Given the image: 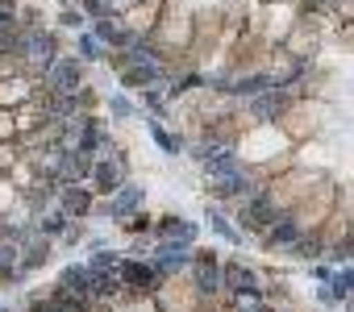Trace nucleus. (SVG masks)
I'll return each instance as SVG.
<instances>
[{
    "label": "nucleus",
    "instance_id": "1",
    "mask_svg": "<svg viewBox=\"0 0 354 312\" xmlns=\"http://www.w3.org/2000/svg\"><path fill=\"white\" fill-rule=\"evenodd\" d=\"M184 262H188V242H162L154 254V271H162V275H175Z\"/></svg>",
    "mask_w": 354,
    "mask_h": 312
},
{
    "label": "nucleus",
    "instance_id": "2",
    "mask_svg": "<svg viewBox=\"0 0 354 312\" xmlns=\"http://www.w3.org/2000/svg\"><path fill=\"white\" fill-rule=\"evenodd\" d=\"M117 275H121V283H129V287H150L154 283V266H146V262H121L117 266Z\"/></svg>",
    "mask_w": 354,
    "mask_h": 312
},
{
    "label": "nucleus",
    "instance_id": "3",
    "mask_svg": "<svg viewBox=\"0 0 354 312\" xmlns=\"http://www.w3.org/2000/svg\"><path fill=\"white\" fill-rule=\"evenodd\" d=\"M50 88H55V92L80 88V67H75V63H50Z\"/></svg>",
    "mask_w": 354,
    "mask_h": 312
},
{
    "label": "nucleus",
    "instance_id": "4",
    "mask_svg": "<svg viewBox=\"0 0 354 312\" xmlns=\"http://www.w3.org/2000/svg\"><path fill=\"white\" fill-rule=\"evenodd\" d=\"M196 287H201V291H217V287H221V271H217L213 254H201V266H196Z\"/></svg>",
    "mask_w": 354,
    "mask_h": 312
},
{
    "label": "nucleus",
    "instance_id": "5",
    "mask_svg": "<svg viewBox=\"0 0 354 312\" xmlns=\"http://www.w3.org/2000/svg\"><path fill=\"white\" fill-rule=\"evenodd\" d=\"M158 233H162V237H171V242H192V233H196V229H192L188 221H180V217H162V221H158Z\"/></svg>",
    "mask_w": 354,
    "mask_h": 312
},
{
    "label": "nucleus",
    "instance_id": "6",
    "mask_svg": "<svg viewBox=\"0 0 354 312\" xmlns=\"http://www.w3.org/2000/svg\"><path fill=\"white\" fill-rule=\"evenodd\" d=\"M142 196H146L142 188H121V196H117V200L109 204V213H113V217H129V213H133V208L142 204Z\"/></svg>",
    "mask_w": 354,
    "mask_h": 312
},
{
    "label": "nucleus",
    "instance_id": "7",
    "mask_svg": "<svg viewBox=\"0 0 354 312\" xmlns=\"http://www.w3.org/2000/svg\"><path fill=\"white\" fill-rule=\"evenodd\" d=\"M225 283H230V287H238L242 295H259V279H254L246 266H230V271H225Z\"/></svg>",
    "mask_w": 354,
    "mask_h": 312
},
{
    "label": "nucleus",
    "instance_id": "8",
    "mask_svg": "<svg viewBox=\"0 0 354 312\" xmlns=\"http://www.w3.org/2000/svg\"><path fill=\"white\" fill-rule=\"evenodd\" d=\"M92 175H96V188H100V192H117V184H121V163H100Z\"/></svg>",
    "mask_w": 354,
    "mask_h": 312
},
{
    "label": "nucleus",
    "instance_id": "9",
    "mask_svg": "<svg viewBox=\"0 0 354 312\" xmlns=\"http://www.w3.org/2000/svg\"><path fill=\"white\" fill-rule=\"evenodd\" d=\"M26 50H30V55H38V59H34L38 67H50V63H55V46H50V38H46V34H34Z\"/></svg>",
    "mask_w": 354,
    "mask_h": 312
},
{
    "label": "nucleus",
    "instance_id": "10",
    "mask_svg": "<svg viewBox=\"0 0 354 312\" xmlns=\"http://www.w3.org/2000/svg\"><path fill=\"white\" fill-rule=\"evenodd\" d=\"M150 79H158V67H154V63H138V67L125 71V84H129V88H142V84H150Z\"/></svg>",
    "mask_w": 354,
    "mask_h": 312
},
{
    "label": "nucleus",
    "instance_id": "11",
    "mask_svg": "<svg viewBox=\"0 0 354 312\" xmlns=\"http://www.w3.org/2000/svg\"><path fill=\"white\" fill-rule=\"evenodd\" d=\"M88 204H92V200H88V192H80V188H67V192H63V208H67L71 217L88 213Z\"/></svg>",
    "mask_w": 354,
    "mask_h": 312
},
{
    "label": "nucleus",
    "instance_id": "12",
    "mask_svg": "<svg viewBox=\"0 0 354 312\" xmlns=\"http://www.w3.org/2000/svg\"><path fill=\"white\" fill-rule=\"evenodd\" d=\"M271 242H275V246H288V242H300V225H296V221H279V225L271 229Z\"/></svg>",
    "mask_w": 354,
    "mask_h": 312
},
{
    "label": "nucleus",
    "instance_id": "13",
    "mask_svg": "<svg viewBox=\"0 0 354 312\" xmlns=\"http://www.w3.org/2000/svg\"><path fill=\"white\" fill-rule=\"evenodd\" d=\"M246 221H254V229H267V221H271V204H267V200H254V204L246 208Z\"/></svg>",
    "mask_w": 354,
    "mask_h": 312
},
{
    "label": "nucleus",
    "instance_id": "14",
    "mask_svg": "<svg viewBox=\"0 0 354 312\" xmlns=\"http://www.w3.org/2000/svg\"><path fill=\"white\" fill-rule=\"evenodd\" d=\"M279 104H283V100H279L275 92H267V96L254 100V113H259V117H279Z\"/></svg>",
    "mask_w": 354,
    "mask_h": 312
},
{
    "label": "nucleus",
    "instance_id": "15",
    "mask_svg": "<svg viewBox=\"0 0 354 312\" xmlns=\"http://www.w3.org/2000/svg\"><path fill=\"white\" fill-rule=\"evenodd\" d=\"M96 34H100V38H109V42H117V46H121V42H129V34H121L113 21H100V26H96Z\"/></svg>",
    "mask_w": 354,
    "mask_h": 312
},
{
    "label": "nucleus",
    "instance_id": "16",
    "mask_svg": "<svg viewBox=\"0 0 354 312\" xmlns=\"http://www.w3.org/2000/svg\"><path fill=\"white\" fill-rule=\"evenodd\" d=\"M96 142H100L96 125H92V121H84V133H80V146H84V154H88V150H96Z\"/></svg>",
    "mask_w": 354,
    "mask_h": 312
},
{
    "label": "nucleus",
    "instance_id": "17",
    "mask_svg": "<svg viewBox=\"0 0 354 312\" xmlns=\"http://www.w3.org/2000/svg\"><path fill=\"white\" fill-rule=\"evenodd\" d=\"M213 229H217V233H221V237H230V242H238V233H234V229H230V221H225V217H221V213H213Z\"/></svg>",
    "mask_w": 354,
    "mask_h": 312
},
{
    "label": "nucleus",
    "instance_id": "18",
    "mask_svg": "<svg viewBox=\"0 0 354 312\" xmlns=\"http://www.w3.org/2000/svg\"><path fill=\"white\" fill-rule=\"evenodd\" d=\"M154 142H158L162 150H171V154H175V150H180V142H175L171 133H162V129H154Z\"/></svg>",
    "mask_w": 354,
    "mask_h": 312
},
{
    "label": "nucleus",
    "instance_id": "19",
    "mask_svg": "<svg viewBox=\"0 0 354 312\" xmlns=\"http://www.w3.org/2000/svg\"><path fill=\"white\" fill-rule=\"evenodd\" d=\"M80 55H88V59H96V55H100V46H96V38H84V42H80Z\"/></svg>",
    "mask_w": 354,
    "mask_h": 312
},
{
    "label": "nucleus",
    "instance_id": "20",
    "mask_svg": "<svg viewBox=\"0 0 354 312\" xmlns=\"http://www.w3.org/2000/svg\"><path fill=\"white\" fill-rule=\"evenodd\" d=\"M113 117H129V100L125 96H113Z\"/></svg>",
    "mask_w": 354,
    "mask_h": 312
},
{
    "label": "nucleus",
    "instance_id": "21",
    "mask_svg": "<svg viewBox=\"0 0 354 312\" xmlns=\"http://www.w3.org/2000/svg\"><path fill=\"white\" fill-rule=\"evenodd\" d=\"M42 229H46V233H63V229H67V225H63V217H50V221H46V225H42Z\"/></svg>",
    "mask_w": 354,
    "mask_h": 312
},
{
    "label": "nucleus",
    "instance_id": "22",
    "mask_svg": "<svg viewBox=\"0 0 354 312\" xmlns=\"http://www.w3.org/2000/svg\"><path fill=\"white\" fill-rule=\"evenodd\" d=\"M0 133H5V137L13 133V129H9V117H0Z\"/></svg>",
    "mask_w": 354,
    "mask_h": 312
},
{
    "label": "nucleus",
    "instance_id": "23",
    "mask_svg": "<svg viewBox=\"0 0 354 312\" xmlns=\"http://www.w3.org/2000/svg\"><path fill=\"white\" fill-rule=\"evenodd\" d=\"M34 312H46V308H34Z\"/></svg>",
    "mask_w": 354,
    "mask_h": 312
},
{
    "label": "nucleus",
    "instance_id": "24",
    "mask_svg": "<svg viewBox=\"0 0 354 312\" xmlns=\"http://www.w3.org/2000/svg\"><path fill=\"white\" fill-rule=\"evenodd\" d=\"M0 312H5V304H0Z\"/></svg>",
    "mask_w": 354,
    "mask_h": 312
}]
</instances>
